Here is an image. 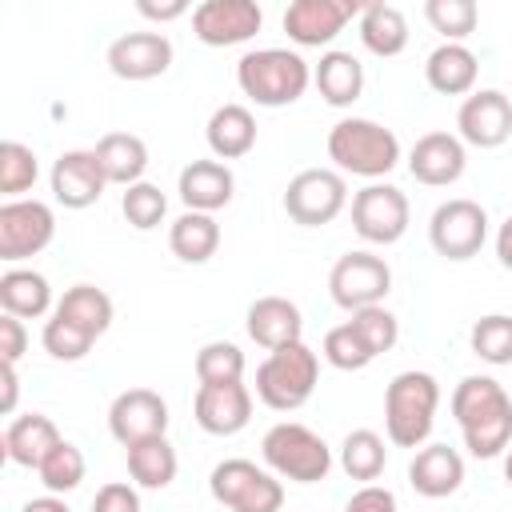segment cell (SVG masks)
Listing matches in <instances>:
<instances>
[{"instance_id": "cell-29", "label": "cell", "mask_w": 512, "mask_h": 512, "mask_svg": "<svg viewBox=\"0 0 512 512\" xmlns=\"http://www.w3.org/2000/svg\"><path fill=\"white\" fill-rule=\"evenodd\" d=\"M52 316H60V320L76 324L80 332H88L92 340H100L112 328V296L104 288H96V284H72L56 300Z\"/></svg>"}, {"instance_id": "cell-2", "label": "cell", "mask_w": 512, "mask_h": 512, "mask_svg": "<svg viewBox=\"0 0 512 512\" xmlns=\"http://www.w3.org/2000/svg\"><path fill=\"white\" fill-rule=\"evenodd\" d=\"M440 408V384L432 372L408 368L396 372L392 384L384 388V432L396 448H420L432 436Z\"/></svg>"}, {"instance_id": "cell-50", "label": "cell", "mask_w": 512, "mask_h": 512, "mask_svg": "<svg viewBox=\"0 0 512 512\" xmlns=\"http://www.w3.org/2000/svg\"><path fill=\"white\" fill-rule=\"evenodd\" d=\"M20 512H72V508H68L60 496H52V492H48V496H36V500H28Z\"/></svg>"}, {"instance_id": "cell-23", "label": "cell", "mask_w": 512, "mask_h": 512, "mask_svg": "<svg viewBox=\"0 0 512 512\" xmlns=\"http://www.w3.org/2000/svg\"><path fill=\"white\" fill-rule=\"evenodd\" d=\"M244 328H248V336H252L260 348L276 352V348L300 340L304 316H300V308H296L288 296H260V300H252Z\"/></svg>"}, {"instance_id": "cell-28", "label": "cell", "mask_w": 512, "mask_h": 512, "mask_svg": "<svg viewBox=\"0 0 512 512\" xmlns=\"http://www.w3.org/2000/svg\"><path fill=\"white\" fill-rule=\"evenodd\" d=\"M96 160L108 176V184H120V188H132L144 180V168H148V144L132 132H108L96 140Z\"/></svg>"}, {"instance_id": "cell-22", "label": "cell", "mask_w": 512, "mask_h": 512, "mask_svg": "<svg viewBox=\"0 0 512 512\" xmlns=\"http://www.w3.org/2000/svg\"><path fill=\"white\" fill-rule=\"evenodd\" d=\"M408 484L416 496L444 500L464 484V460L448 444H424L408 464Z\"/></svg>"}, {"instance_id": "cell-49", "label": "cell", "mask_w": 512, "mask_h": 512, "mask_svg": "<svg viewBox=\"0 0 512 512\" xmlns=\"http://www.w3.org/2000/svg\"><path fill=\"white\" fill-rule=\"evenodd\" d=\"M496 256H500V264L504 268H512V216L500 224V232H496Z\"/></svg>"}, {"instance_id": "cell-26", "label": "cell", "mask_w": 512, "mask_h": 512, "mask_svg": "<svg viewBox=\"0 0 512 512\" xmlns=\"http://www.w3.org/2000/svg\"><path fill=\"white\" fill-rule=\"evenodd\" d=\"M204 136H208V148L216 160H240L256 148V116L244 104H220L208 116Z\"/></svg>"}, {"instance_id": "cell-20", "label": "cell", "mask_w": 512, "mask_h": 512, "mask_svg": "<svg viewBox=\"0 0 512 512\" xmlns=\"http://www.w3.org/2000/svg\"><path fill=\"white\" fill-rule=\"evenodd\" d=\"M468 152L464 140L452 132H424L408 152V172L428 188H448L464 176Z\"/></svg>"}, {"instance_id": "cell-35", "label": "cell", "mask_w": 512, "mask_h": 512, "mask_svg": "<svg viewBox=\"0 0 512 512\" xmlns=\"http://www.w3.org/2000/svg\"><path fill=\"white\" fill-rule=\"evenodd\" d=\"M36 472H40V484H44L52 496H64V492L80 488V480H84L88 464H84V452H80L72 440H60Z\"/></svg>"}, {"instance_id": "cell-19", "label": "cell", "mask_w": 512, "mask_h": 512, "mask_svg": "<svg viewBox=\"0 0 512 512\" xmlns=\"http://www.w3.org/2000/svg\"><path fill=\"white\" fill-rule=\"evenodd\" d=\"M192 416L208 436H236L252 420V392L244 380L236 384H200L192 400Z\"/></svg>"}, {"instance_id": "cell-39", "label": "cell", "mask_w": 512, "mask_h": 512, "mask_svg": "<svg viewBox=\"0 0 512 512\" xmlns=\"http://www.w3.org/2000/svg\"><path fill=\"white\" fill-rule=\"evenodd\" d=\"M120 212H124V220H128L136 232H152V228L164 220V212H168V196H164L156 184L140 180V184L124 188V196H120Z\"/></svg>"}, {"instance_id": "cell-14", "label": "cell", "mask_w": 512, "mask_h": 512, "mask_svg": "<svg viewBox=\"0 0 512 512\" xmlns=\"http://www.w3.org/2000/svg\"><path fill=\"white\" fill-rule=\"evenodd\" d=\"M364 4L356 0H292L284 8V32L300 48H324L332 44L348 20H360Z\"/></svg>"}, {"instance_id": "cell-16", "label": "cell", "mask_w": 512, "mask_h": 512, "mask_svg": "<svg viewBox=\"0 0 512 512\" xmlns=\"http://www.w3.org/2000/svg\"><path fill=\"white\" fill-rule=\"evenodd\" d=\"M456 128L460 140L472 148H500L512 136V100L500 88H480L464 96L456 112Z\"/></svg>"}, {"instance_id": "cell-33", "label": "cell", "mask_w": 512, "mask_h": 512, "mask_svg": "<svg viewBox=\"0 0 512 512\" xmlns=\"http://www.w3.org/2000/svg\"><path fill=\"white\" fill-rule=\"evenodd\" d=\"M124 452H128V476H132L140 488L160 492V488H168V484L176 480L180 460H176V448L168 444V436H152V440L132 444V448H124Z\"/></svg>"}, {"instance_id": "cell-45", "label": "cell", "mask_w": 512, "mask_h": 512, "mask_svg": "<svg viewBox=\"0 0 512 512\" xmlns=\"http://www.w3.org/2000/svg\"><path fill=\"white\" fill-rule=\"evenodd\" d=\"M28 348V328L20 316H0V364H16Z\"/></svg>"}, {"instance_id": "cell-3", "label": "cell", "mask_w": 512, "mask_h": 512, "mask_svg": "<svg viewBox=\"0 0 512 512\" xmlns=\"http://www.w3.org/2000/svg\"><path fill=\"white\" fill-rule=\"evenodd\" d=\"M236 84L260 108H284V104H296L308 92L312 68H308V60L300 52H288V48H256V52H244L240 56Z\"/></svg>"}, {"instance_id": "cell-24", "label": "cell", "mask_w": 512, "mask_h": 512, "mask_svg": "<svg viewBox=\"0 0 512 512\" xmlns=\"http://www.w3.org/2000/svg\"><path fill=\"white\" fill-rule=\"evenodd\" d=\"M476 76H480V64L464 44H448L444 40L424 60V80L440 96H472L476 92Z\"/></svg>"}, {"instance_id": "cell-17", "label": "cell", "mask_w": 512, "mask_h": 512, "mask_svg": "<svg viewBox=\"0 0 512 512\" xmlns=\"http://www.w3.org/2000/svg\"><path fill=\"white\" fill-rule=\"evenodd\" d=\"M48 184H52V196L56 204L80 212V208H92L104 188H108V176L96 160V152H84V148H72V152H60L52 172H48Z\"/></svg>"}, {"instance_id": "cell-37", "label": "cell", "mask_w": 512, "mask_h": 512, "mask_svg": "<svg viewBox=\"0 0 512 512\" xmlns=\"http://www.w3.org/2000/svg\"><path fill=\"white\" fill-rule=\"evenodd\" d=\"M472 340V352L484 360V364H512V316L504 312H492V316H480L468 332Z\"/></svg>"}, {"instance_id": "cell-27", "label": "cell", "mask_w": 512, "mask_h": 512, "mask_svg": "<svg viewBox=\"0 0 512 512\" xmlns=\"http://www.w3.org/2000/svg\"><path fill=\"white\" fill-rule=\"evenodd\" d=\"M312 84H316V92L324 96V104L348 108V104H356L360 92H364V68H360V60H356L352 52L328 48V52L320 56L316 72H312Z\"/></svg>"}, {"instance_id": "cell-4", "label": "cell", "mask_w": 512, "mask_h": 512, "mask_svg": "<svg viewBox=\"0 0 512 512\" xmlns=\"http://www.w3.org/2000/svg\"><path fill=\"white\" fill-rule=\"evenodd\" d=\"M328 160L340 172L364 176V180H380L400 164V140L392 128L364 120V116H344L332 124L328 132Z\"/></svg>"}, {"instance_id": "cell-7", "label": "cell", "mask_w": 512, "mask_h": 512, "mask_svg": "<svg viewBox=\"0 0 512 512\" xmlns=\"http://www.w3.org/2000/svg\"><path fill=\"white\" fill-rule=\"evenodd\" d=\"M208 492L228 512H280L284 508V484L276 472L256 468L252 460H220L208 476Z\"/></svg>"}, {"instance_id": "cell-47", "label": "cell", "mask_w": 512, "mask_h": 512, "mask_svg": "<svg viewBox=\"0 0 512 512\" xmlns=\"http://www.w3.org/2000/svg\"><path fill=\"white\" fill-rule=\"evenodd\" d=\"M136 12H140L144 20H160V24H168V20H180V16L188 12V4H184V0H172V4H152V0H140V4H136Z\"/></svg>"}, {"instance_id": "cell-42", "label": "cell", "mask_w": 512, "mask_h": 512, "mask_svg": "<svg viewBox=\"0 0 512 512\" xmlns=\"http://www.w3.org/2000/svg\"><path fill=\"white\" fill-rule=\"evenodd\" d=\"M324 360H328L332 368H340V372H360V368H368L376 356L368 352V344L360 340V332H356L352 324H336V328L324 332Z\"/></svg>"}, {"instance_id": "cell-41", "label": "cell", "mask_w": 512, "mask_h": 512, "mask_svg": "<svg viewBox=\"0 0 512 512\" xmlns=\"http://www.w3.org/2000/svg\"><path fill=\"white\" fill-rule=\"evenodd\" d=\"M348 324L360 332V340L368 344V352H372V356L392 352V348H396V340H400V320H396L384 304H372V308L352 312V320H348Z\"/></svg>"}, {"instance_id": "cell-8", "label": "cell", "mask_w": 512, "mask_h": 512, "mask_svg": "<svg viewBox=\"0 0 512 512\" xmlns=\"http://www.w3.org/2000/svg\"><path fill=\"white\" fill-rule=\"evenodd\" d=\"M348 204V184L332 168H304L284 188V212L304 228L332 224Z\"/></svg>"}, {"instance_id": "cell-11", "label": "cell", "mask_w": 512, "mask_h": 512, "mask_svg": "<svg viewBox=\"0 0 512 512\" xmlns=\"http://www.w3.org/2000/svg\"><path fill=\"white\" fill-rule=\"evenodd\" d=\"M56 236V216L44 200H4L0 204V260L20 264L44 252Z\"/></svg>"}, {"instance_id": "cell-46", "label": "cell", "mask_w": 512, "mask_h": 512, "mask_svg": "<svg viewBox=\"0 0 512 512\" xmlns=\"http://www.w3.org/2000/svg\"><path fill=\"white\" fill-rule=\"evenodd\" d=\"M344 512H400L396 496L380 484H364L360 492H352V500L344 504Z\"/></svg>"}, {"instance_id": "cell-5", "label": "cell", "mask_w": 512, "mask_h": 512, "mask_svg": "<svg viewBox=\"0 0 512 512\" xmlns=\"http://www.w3.org/2000/svg\"><path fill=\"white\" fill-rule=\"evenodd\" d=\"M316 376H320L316 352L304 340H296L264 356V364L256 368V396L272 412H296L316 392Z\"/></svg>"}, {"instance_id": "cell-30", "label": "cell", "mask_w": 512, "mask_h": 512, "mask_svg": "<svg viewBox=\"0 0 512 512\" xmlns=\"http://www.w3.org/2000/svg\"><path fill=\"white\" fill-rule=\"evenodd\" d=\"M0 308L8 316H20V320H36L52 308V288H48V276L36 272V268H8L0 276Z\"/></svg>"}, {"instance_id": "cell-36", "label": "cell", "mask_w": 512, "mask_h": 512, "mask_svg": "<svg viewBox=\"0 0 512 512\" xmlns=\"http://www.w3.org/2000/svg\"><path fill=\"white\" fill-rule=\"evenodd\" d=\"M196 380L200 384H236V380H244V352L232 340H208L196 352Z\"/></svg>"}, {"instance_id": "cell-48", "label": "cell", "mask_w": 512, "mask_h": 512, "mask_svg": "<svg viewBox=\"0 0 512 512\" xmlns=\"http://www.w3.org/2000/svg\"><path fill=\"white\" fill-rule=\"evenodd\" d=\"M0 384H4L0 412H4V416H12V412H16V396H20V376H16V364H0Z\"/></svg>"}, {"instance_id": "cell-10", "label": "cell", "mask_w": 512, "mask_h": 512, "mask_svg": "<svg viewBox=\"0 0 512 512\" xmlns=\"http://www.w3.org/2000/svg\"><path fill=\"white\" fill-rule=\"evenodd\" d=\"M428 240L444 260H472L488 240V212L468 196L444 200L428 220Z\"/></svg>"}, {"instance_id": "cell-40", "label": "cell", "mask_w": 512, "mask_h": 512, "mask_svg": "<svg viewBox=\"0 0 512 512\" xmlns=\"http://www.w3.org/2000/svg\"><path fill=\"white\" fill-rule=\"evenodd\" d=\"M424 16H428V24L440 36H448V44H460L464 36H472L476 32V20H480V12H476L472 0H428L424 4Z\"/></svg>"}, {"instance_id": "cell-21", "label": "cell", "mask_w": 512, "mask_h": 512, "mask_svg": "<svg viewBox=\"0 0 512 512\" xmlns=\"http://www.w3.org/2000/svg\"><path fill=\"white\" fill-rule=\"evenodd\" d=\"M176 192L184 200L188 212H220L232 192H236V176L228 164L220 160H192L180 168V180H176Z\"/></svg>"}, {"instance_id": "cell-32", "label": "cell", "mask_w": 512, "mask_h": 512, "mask_svg": "<svg viewBox=\"0 0 512 512\" xmlns=\"http://www.w3.org/2000/svg\"><path fill=\"white\" fill-rule=\"evenodd\" d=\"M360 40L372 56H400L408 48V20L396 4H364Z\"/></svg>"}, {"instance_id": "cell-25", "label": "cell", "mask_w": 512, "mask_h": 512, "mask_svg": "<svg viewBox=\"0 0 512 512\" xmlns=\"http://www.w3.org/2000/svg\"><path fill=\"white\" fill-rule=\"evenodd\" d=\"M60 440L64 436L56 432V424L44 412H28V416H16L4 428V456L20 468H40Z\"/></svg>"}, {"instance_id": "cell-51", "label": "cell", "mask_w": 512, "mask_h": 512, "mask_svg": "<svg viewBox=\"0 0 512 512\" xmlns=\"http://www.w3.org/2000/svg\"><path fill=\"white\" fill-rule=\"evenodd\" d=\"M504 480H508V488H512V452L504 456Z\"/></svg>"}, {"instance_id": "cell-13", "label": "cell", "mask_w": 512, "mask_h": 512, "mask_svg": "<svg viewBox=\"0 0 512 512\" xmlns=\"http://www.w3.org/2000/svg\"><path fill=\"white\" fill-rule=\"evenodd\" d=\"M264 24V12L256 0H204L192 8V32L208 48H232L248 44Z\"/></svg>"}, {"instance_id": "cell-18", "label": "cell", "mask_w": 512, "mask_h": 512, "mask_svg": "<svg viewBox=\"0 0 512 512\" xmlns=\"http://www.w3.org/2000/svg\"><path fill=\"white\" fill-rule=\"evenodd\" d=\"M108 68L120 80H156L172 68V40L164 32H124L108 44Z\"/></svg>"}, {"instance_id": "cell-12", "label": "cell", "mask_w": 512, "mask_h": 512, "mask_svg": "<svg viewBox=\"0 0 512 512\" xmlns=\"http://www.w3.org/2000/svg\"><path fill=\"white\" fill-rule=\"evenodd\" d=\"M412 208L396 184H368L352 196V228L368 244H396L408 232Z\"/></svg>"}, {"instance_id": "cell-43", "label": "cell", "mask_w": 512, "mask_h": 512, "mask_svg": "<svg viewBox=\"0 0 512 512\" xmlns=\"http://www.w3.org/2000/svg\"><path fill=\"white\" fill-rule=\"evenodd\" d=\"M40 344H44V352L52 356V360H84L88 352H92V336L88 332H80L76 324H68V320H60V316H52V320H44V332H40Z\"/></svg>"}, {"instance_id": "cell-34", "label": "cell", "mask_w": 512, "mask_h": 512, "mask_svg": "<svg viewBox=\"0 0 512 512\" xmlns=\"http://www.w3.org/2000/svg\"><path fill=\"white\" fill-rule=\"evenodd\" d=\"M384 464H388V448H384V440L372 428H356V432L344 436V444H340V468L352 480L372 484V480H380Z\"/></svg>"}, {"instance_id": "cell-44", "label": "cell", "mask_w": 512, "mask_h": 512, "mask_svg": "<svg viewBox=\"0 0 512 512\" xmlns=\"http://www.w3.org/2000/svg\"><path fill=\"white\" fill-rule=\"evenodd\" d=\"M92 512H140V492L132 484H104L92 500Z\"/></svg>"}, {"instance_id": "cell-15", "label": "cell", "mask_w": 512, "mask_h": 512, "mask_svg": "<svg viewBox=\"0 0 512 512\" xmlns=\"http://www.w3.org/2000/svg\"><path fill=\"white\" fill-rule=\"evenodd\" d=\"M108 432L132 448V444H144L152 436H164L168 432V404L160 392L152 388H128L112 400L108 408Z\"/></svg>"}, {"instance_id": "cell-9", "label": "cell", "mask_w": 512, "mask_h": 512, "mask_svg": "<svg viewBox=\"0 0 512 512\" xmlns=\"http://www.w3.org/2000/svg\"><path fill=\"white\" fill-rule=\"evenodd\" d=\"M328 292L344 312L384 304L392 292V268L376 252H344L328 272Z\"/></svg>"}, {"instance_id": "cell-31", "label": "cell", "mask_w": 512, "mask_h": 512, "mask_svg": "<svg viewBox=\"0 0 512 512\" xmlns=\"http://www.w3.org/2000/svg\"><path fill=\"white\" fill-rule=\"evenodd\" d=\"M168 248L184 264L212 260L216 248H220V224H216V216H208V212H184V216H176L172 228H168Z\"/></svg>"}, {"instance_id": "cell-6", "label": "cell", "mask_w": 512, "mask_h": 512, "mask_svg": "<svg viewBox=\"0 0 512 512\" xmlns=\"http://www.w3.org/2000/svg\"><path fill=\"white\" fill-rule=\"evenodd\" d=\"M260 452L268 472H276L280 480L320 484L332 472V448L324 444V436H316L308 424H296V420L272 424L260 440Z\"/></svg>"}, {"instance_id": "cell-1", "label": "cell", "mask_w": 512, "mask_h": 512, "mask_svg": "<svg viewBox=\"0 0 512 512\" xmlns=\"http://www.w3.org/2000/svg\"><path fill=\"white\" fill-rule=\"evenodd\" d=\"M452 416L476 460H496L512 444V396L492 376H464L452 388Z\"/></svg>"}, {"instance_id": "cell-38", "label": "cell", "mask_w": 512, "mask_h": 512, "mask_svg": "<svg viewBox=\"0 0 512 512\" xmlns=\"http://www.w3.org/2000/svg\"><path fill=\"white\" fill-rule=\"evenodd\" d=\"M40 176V164H36V152L20 140H4L0 144V192L8 200H20V192H28Z\"/></svg>"}]
</instances>
